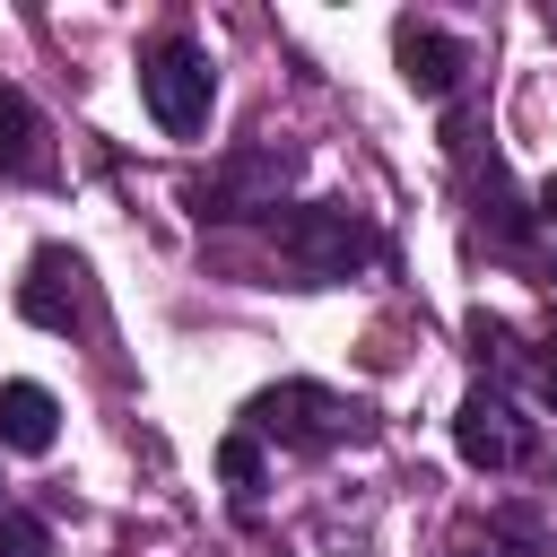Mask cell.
<instances>
[{"instance_id":"7","label":"cell","mask_w":557,"mask_h":557,"mask_svg":"<svg viewBox=\"0 0 557 557\" xmlns=\"http://www.w3.org/2000/svg\"><path fill=\"white\" fill-rule=\"evenodd\" d=\"M392 61H400V78H409L418 96H453L461 70H470V44L444 35V26H426V17H400V26H392Z\"/></svg>"},{"instance_id":"5","label":"cell","mask_w":557,"mask_h":557,"mask_svg":"<svg viewBox=\"0 0 557 557\" xmlns=\"http://www.w3.org/2000/svg\"><path fill=\"white\" fill-rule=\"evenodd\" d=\"M453 444H461V461H470V470H522V461H531V444H540V426L513 409V392H505V383H470V392H461V409H453Z\"/></svg>"},{"instance_id":"12","label":"cell","mask_w":557,"mask_h":557,"mask_svg":"<svg viewBox=\"0 0 557 557\" xmlns=\"http://www.w3.org/2000/svg\"><path fill=\"white\" fill-rule=\"evenodd\" d=\"M0 557H52V531H44V513H26V505H0Z\"/></svg>"},{"instance_id":"14","label":"cell","mask_w":557,"mask_h":557,"mask_svg":"<svg viewBox=\"0 0 557 557\" xmlns=\"http://www.w3.org/2000/svg\"><path fill=\"white\" fill-rule=\"evenodd\" d=\"M540 218H548V226H557V174H548V183H540Z\"/></svg>"},{"instance_id":"9","label":"cell","mask_w":557,"mask_h":557,"mask_svg":"<svg viewBox=\"0 0 557 557\" xmlns=\"http://www.w3.org/2000/svg\"><path fill=\"white\" fill-rule=\"evenodd\" d=\"M61 435V400L44 383H0V444L9 453H52Z\"/></svg>"},{"instance_id":"6","label":"cell","mask_w":557,"mask_h":557,"mask_svg":"<svg viewBox=\"0 0 557 557\" xmlns=\"http://www.w3.org/2000/svg\"><path fill=\"white\" fill-rule=\"evenodd\" d=\"M17 313H26L35 331H87V313H96L87 261H78L70 244H35V261H26V278H17Z\"/></svg>"},{"instance_id":"11","label":"cell","mask_w":557,"mask_h":557,"mask_svg":"<svg viewBox=\"0 0 557 557\" xmlns=\"http://www.w3.org/2000/svg\"><path fill=\"white\" fill-rule=\"evenodd\" d=\"M218 479H226V496H235V505L252 513V505H261V487H270V461H261V435H244V426H235V435L218 444Z\"/></svg>"},{"instance_id":"4","label":"cell","mask_w":557,"mask_h":557,"mask_svg":"<svg viewBox=\"0 0 557 557\" xmlns=\"http://www.w3.org/2000/svg\"><path fill=\"white\" fill-rule=\"evenodd\" d=\"M139 96H148V113H157L165 139H191V131H209L218 70H209V52H200L191 35H157V44L139 52Z\"/></svg>"},{"instance_id":"2","label":"cell","mask_w":557,"mask_h":557,"mask_svg":"<svg viewBox=\"0 0 557 557\" xmlns=\"http://www.w3.org/2000/svg\"><path fill=\"white\" fill-rule=\"evenodd\" d=\"M366 400H348V392H331V383H270V392H252V409H244V435H261V444H287V453H331V444H348V435H366Z\"/></svg>"},{"instance_id":"8","label":"cell","mask_w":557,"mask_h":557,"mask_svg":"<svg viewBox=\"0 0 557 557\" xmlns=\"http://www.w3.org/2000/svg\"><path fill=\"white\" fill-rule=\"evenodd\" d=\"M0 174L9 183H44L52 174V131H44L35 96L9 87V78H0Z\"/></svg>"},{"instance_id":"1","label":"cell","mask_w":557,"mask_h":557,"mask_svg":"<svg viewBox=\"0 0 557 557\" xmlns=\"http://www.w3.org/2000/svg\"><path fill=\"white\" fill-rule=\"evenodd\" d=\"M270 244H278V261H287L305 287H331V278H348V270L383 261L374 218L348 209V200H296L287 218H270Z\"/></svg>"},{"instance_id":"13","label":"cell","mask_w":557,"mask_h":557,"mask_svg":"<svg viewBox=\"0 0 557 557\" xmlns=\"http://www.w3.org/2000/svg\"><path fill=\"white\" fill-rule=\"evenodd\" d=\"M531 366H540V392H548V409H557V322L540 331V348H531Z\"/></svg>"},{"instance_id":"3","label":"cell","mask_w":557,"mask_h":557,"mask_svg":"<svg viewBox=\"0 0 557 557\" xmlns=\"http://www.w3.org/2000/svg\"><path fill=\"white\" fill-rule=\"evenodd\" d=\"M296 183V148H278V139H252V148H235V157H218L209 174H191L183 183V209L200 218V226H235V218H261V209H278V191Z\"/></svg>"},{"instance_id":"10","label":"cell","mask_w":557,"mask_h":557,"mask_svg":"<svg viewBox=\"0 0 557 557\" xmlns=\"http://www.w3.org/2000/svg\"><path fill=\"white\" fill-rule=\"evenodd\" d=\"M479 226H487L496 244H531V209L513 200V183H505L496 157H487V174H479Z\"/></svg>"}]
</instances>
